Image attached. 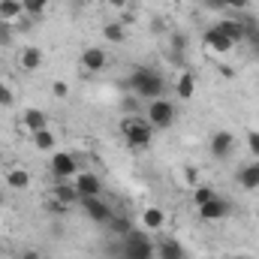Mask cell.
I'll return each mask as SVG.
<instances>
[{
  "mask_svg": "<svg viewBox=\"0 0 259 259\" xmlns=\"http://www.w3.org/2000/svg\"><path fill=\"white\" fill-rule=\"evenodd\" d=\"M127 84L139 94V97H145V100H160L163 91H166V78H163L157 69H151V66H136V69L130 72Z\"/></svg>",
  "mask_w": 259,
  "mask_h": 259,
  "instance_id": "cell-1",
  "label": "cell"
},
{
  "mask_svg": "<svg viewBox=\"0 0 259 259\" xmlns=\"http://www.w3.org/2000/svg\"><path fill=\"white\" fill-rule=\"evenodd\" d=\"M154 133H157V130L151 127V121H148V118L130 115V118L121 121V136H124V142H127L130 148H136V151L148 148V145L154 142Z\"/></svg>",
  "mask_w": 259,
  "mask_h": 259,
  "instance_id": "cell-2",
  "label": "cell"
},
{
  "mask_svg": "<svg viewBox=\"0 0 259 259\" xmlns=\"http://www.w3.org/2000/svg\"><path fill=\"white\" fill-rule=\"evenodd\" d=\"M124 259H154L157 256V244L148 238L145 229H130L124 235Z\"/></svg>",
  "mask_w": 259,
  "mask_h": 259,
  "instance_id": "cell-3",
  "label": "cell"
},
{
  "mask_svg": "<svg viewBox=\"0 0 259 259\" xmlns=\"http://www.w3.org/2000/svg\"><path fill=\"white\" fill-rule=\"evenodd\" d=\"M148 121H151V127L154 130L172 127V124H175V103L166 100V97L151 100V106H148Z\"/></svg>",
  "mask_w": 259,
  "mask_h": 259,
  "instance_id": "cell-4",
  "label": "cell"
},
{
  "mask_svg": "<svg viewBox=\"0 0 259 259\" xmlns=\"http://www.w3.org/2000/svg\"><path fill=\"white\" fill-rule=\"evenodd\" d=\"M52 175H55V181H72L78 175V160L69 151L52 154Z\"/></svg>",
  "mask_w": 259,
  "mask_h": 259,
  "instance_id": "cell-5",
  "label": "cell"
},
{
  "mask_svg": "<svg viewBox=\"0 0 259 259\" xmlns=\"http://www.w3.org/2000/svg\"><path fill=\"white\" fill-rule=\"evenodd\" d=\"M78 202H81L84 214H88L94 223H100V226H109V220L115 217L112 208H109V202H106L103 196H84V199H78Z\"/></svg>",
  "mask_w": 259,
  "mask_h": 259,
  "instance_id": "cell-6",
  "label": "cell"
},
{
  "mask_svg": "<svg viewBox=\"0 0 259 259\" xmlns=\"http://www.w3.org/2000/svg\"><path fill=\"white\" fill-rule=\"evenodd\" d=\"M78 61H81V69H84V72H103V69L109 66V55H106V49H100V46H88V49L78 55Z\"/></svg>",
  "mask_w": 259,
  "mask_h": 259,
  "instance_id": "cell-7",
  "label": "cell"
},
{
  "mask_svg": "<svg viewBox=\"0 0 259 259\" xmlns=\"http://www.w3.org/2000/svg\"><path fill=\"white\" fill-rule=\"evenodd\" d=\"M232 148H235V136H232L229 130H217V133L211 136V142H208V151H211L214 160H226V157L232 154Z\"/></svg>",
  "mask_w": 259,
  "mask_h": 259,
  "instance_id": "cell-8",
  "label": "cell"
},
{
  "mask_svg": "<svg viewBox=\"0 0 259 259\" xmlns=\"http://www.w3.org/2000/svg\"><path fill=\"white\" fill-rule=\"evenodd\" d=\"M72 184L78 190V199H84V196H103V181L94 172H78L72 178Z\"/></svg>",
  "mask_w": 259,
  "mask_h": 259,
  "instance_id": "cell-9",
  "label": "cell"
},
{
  "mask_svg": "<svg viewBox=\"0 0 259 259\" xmlns=\"http://www.w3.org/2000/svg\"><path fill=\"white\" fill-rule=\"evenodd\" d=\"M205 46H208L211 52H217V55H226V52H232V49H235V42H232V39H229L217 24H211V27L205 30Z\"/></svg>",
  "mask_w": 259,
  "mask_h": 259,
  "instance_id": "cell-10",
  "label": "cell"
},
{
  "mask_svg": "<svg viewBox=\"0 0 259 259\" xmlns=\"http://www.w3.org/2000/svg\"><path fill=\"white\" fill-rule=\"evenodd\" d=\"M199 217H202V220H208V223L223 220V217H229V202H226V199H220V196H214L211 202L199 205Z\"/></svg>",
  "mask_w": 259,
  "mask_h": 259,
  "instance_id": "cell-11",
  "label": "cell"
},
{
  "mask_svg": "<svg viewBox=\"0 0 259 259\" xmlns=\"http://www.w3.org/2000/svg\"><path fill=\"white\" fill-rule=\"evenodd\" d=\"M235 178H238V187H244V190H259V160L241 166Z\"/></svg>",
  "mask_w": 259,
  "mask_h": 259,
  "instance_id": "cell-12",
  "label": "cell"
},
{
  "mask_svg": "<svg viewBox=\"0 0 259 259\" xmlns=\"http://www.w3.org/2000/svg\"><path fill=\"white\" fill-rule=\"evenodd\" d=\"M6 187L9 190H27L30 187V172L24 166H9L6 169Z\"/></svg>",
  "mask_w": 259,
  "mask_h": 259,
  "instance_id": "cell-13",
  "label": "cell"
},
{
  "mask_svg": "<svg viewBox=\"0 0 259 259\" xmlns=\"http://www.w3.org/2000/svg\"><path fill=\"white\" fill-rule=\"evenodd\" d=\"M175 94H178V100H193L196 97V75L190 72V69H181V72H178Z\"/></svg>",
  "mask_w": 259,
  "mask_h": 259,
  "instance_id": "cell-14",
  "label": "cell"
},
{
  "mask_svg": "<svg viewBox=\"0 0 259 259\" xmlns=\"http://www.w3.org/2000/svg\"><path fill=\"white\" fill-rule=\"evenodd\" d=\"M55 199L61 202V208H69L78 202V190L72 181H55Z\"/></svg>",
  "mask_w": 259,
  "mask_h": 259,
  "instance_id": "cell-15",
  "label": "cell"
},
{
  "mask_svg": "<svg viewBox=\"0 0 259 259\" xmlns=\"http://www.w3.org/2000/svg\"><path fill=\"white\" fill-rule=\"evenodd\" d=\"M18 64H21V69H27V72L39 69V66H42V49H36V46H27V49H21V55H18Z\"/></svg>",
  "mask_w": 259,
  "mask_h": 259,
  "instance_id": "cell-16",
  "label": "cell"
},
{
  "mask_svg": "<svg viewBox=\"0 0 259 259\" xmlns=\"http://www.w3.org/2000/svg\"><path fill=\"white\" fill-rule=\"evenodd\" d=\"M103 36H106V42L121 46V42L127 39V24H124V21H106V24H103Z\"/></svg>",
  "mask_w": 259,
  "mask_h": 259,
  "instance_id": "cell-17",
  "label": "cell"
},
{
  "mask_svg": "<svg viewBox=\"0 0 259 259\" xmlns=\"http://www.w3.org/2000/svg\"><path fill=\"white\" fill-rule=\"evenodd\" d=\"M21 15H24L21 0H0V21H3V24H12V21H18Z\"/></svg>",
  "mask_w": 259,
  "mask_h": 259,
  "instance_id": "cell-18",
  "label": "cell"
},
{
  "mask_svg": "<svg viewBox=\"0 0 259 259\" xmlns=\"http://www.w3.org/2000/svg\"><path fill=\"white\" fill-rule=\"evenodd\" d=\"M21 127L27 130V133H36V130H46V127H49V118H46L39 109H27V112L21 115Z\"/></svg>",
  "mask_w": 259,
  "mask_h": 259,
  "instance_id": "cell-19",
  "label": "cell"
},
{
  "mask_svg": "<svg viewBox=\"0 0 259 259\" xmlns=\"http://www.w3.org/2000/svg\"><path fill=\"white\" fill-rule=\"evenodd\" d=\"M157 256L160 259H184V247L178 238H163L157 244Z\"/></svg>",
  "mask_w": 259,
  "mask_h": 259,
  "instance_id": "cell-20",
  "label": "cell"
},
{
  "mask_svg": "<svg viewBox=\"0 0 259 259\" xmlns=\"http://www.w3.org/2000/svg\"><path fill=\"white\" fill-rule=\"evenodd\" d=\"M217 27L238 46V42H244V21H235V18H223V21H217Z\"/></svg>",
  "mask_w": 259,
  "mask_h": 259,
  "instance_id": "cell-21",
  "label": "cell"
},
{
  "mask_svg": "<svg viewBox=\"0 0 259 259\" xmlns=\"http://www.w3.org/2000/svg\"><path fill=\"white\" fill-rule=\"evenodd\" d=\"M30 139H33V148H36V151H55V148H58V139H55V133L49 127L30 133Z\"/></svg>",
  "mask_w": 259,
  "mask_h": 259,
  "instance_id": "cell-22",
  "label": "cell"
},
{
  "mask_svg": "<svg viewBox=\"0 0 259 259\" xmlns=\"http://www.w3.org/2000/svg\"><path fill=\"white\" fill-rule=\"evenodd\" d=\"M142 226L157 232V229H163V226H166V214H163L160 208H145V211H142Z\"/></svg>",
  "mask_w": 259,
  "mask_h": 259,
  "instance_id": "cell-23",
  "label": "cell"
},
{
  "mask_svg": "<svg viewBox=\"0 0 259 259\" xmlns=\"http://www.w3.org/2000/svg\"><path fill=\"white\" fill-rule=\"evenodd\" d=\"M244 42H250V46L259 52V24L253 21V18L244 21Z\"/></svg>",
  "mask_w": 259,
  "mask_h": 259,
  "instance_id": "cell-24",
  "label": "cell"
},
{
  "mask_svg": "<svg viewBox=\"0 0 259 259\" xmlns=\"http://www.w3.org/2000/svg\"><path fill=\"white\" fill-rule=\"evenodd\" d=\"M109 229H112L115 235H121V238H124L130 229H133V223H130L127 217H112V220H109Z\"/></svg>",
  "mask_w": 259,
  "mask_h": 259,
  "instance_id": "cell-25",
  "label": "cell"
},
{
  "mask_svg": "<svg viewBox=\"0 0 259 259\" xmlns=\"http://www.w3.org/2000/svg\"><path fill=\"white\" fill-rule=\"evenodd\" d=\"M21 6H24L27 15H42L49 9V0H21Z\"/></svg>",
  "mask_w": 259,
  "mask_h": 259,
  "instance_id": "cell-26",
  "label": "cell"
},
{
  "mask_svg": "<svg viewBox=\"0 0 259 259\" xmlns=\"http://www.w3.org/2000/svg\"><path fill=\"white\" fill-rule=\"evenodd\" d=\"M214 190H211V187H202V184H196V190H193V202H196V208H199V205H205V202H211V199H214Z\"/></svg>",
  "mask_w": 259,
  "mask_h": 259,
  "instance_id": "cell-27",
  "label": "cell"
},
{
  "mask_svg": "<svg viewBox=\"0 0 259 259\" xmlns=\"http://www.w3.org/2000/svg\"><path fill=\"white\" fill-rule=\"evenodd\" d=\"M9 106H15V94L6 81H0V109H9Z\"/></svg>",
  "mask_w": 259,
  "mask_h": 259,
  "instance_id": "cell-28",
  "label": "cell"
},
{
  "mask_svg": "<svg viewBox=\"0 0 259 259\" xmlns=\"http://www.w3.org/2000/svg\"><path fill=\"white\" fill-rule=\"evenodd\" d=\"M247 148H250V154L259 160V130H247Z\"/></svg>",
  "mask_w": 259,
  "mask_h": 259,
  "instance_id": "cell-29",
  "label": "cell"
},
{
  "mask_svg": "<svg viewBox=\"0 0 259 259\" xmlns=\"http://www.w3.org/2000/svg\"><path fill=\"white\" fill-rule=\"evenodd\" d=\"M52 97L66 100V97H69V84H66V81H55V84H52Z\"/></svg>",
  "mask_w": 259,
  "mask_h": 259,
  "instance_id": "cell-30",
  "label": "cell"
},
{
  "mask_svg": "<svg viewBox=\"0 0 259 259\" xmlns=\"http://www.w3.org/2000/svg\"><path fill=\"white\" fill-rule=\"evenodd\" d=\"M9 42H12V24L0 21V46H9Z\"/></svg>",
  "mask_w": 259,
  "mask_h": 259,
  "instance_id": "cell-31",
  "label": "cell"
},
{
  "mask_svg": "<svg viewBox=\"0 0 259 259\" xmlns=\"http://www.w3.org/2000/svg\"><path fill=\"white\" fill-rule=\"evenodd\" d=\"M250 0H223V9H247Z\"/></svg>",
  "mask_w": 259,
  "mask_h": 259,
  "instance_id": "cell-32",
  "label": "cell"
},
{
  "mask_svg": "<svg viewBox=\"0 0 259 259\" xmlns=\"http://www.w3.org/2000/svg\"><path fill=\"white\" fill-rule=\"evenodd\" d=\"M18 259H42V256H39V250H24V253H18Z\"/></svg>",
  "mask_w": 259,
  "mask_h": 259,
  "instance_id": "cell-33",
  "label": "cell"
},
{
  "mask_svg": "<svg viewBox=\"0 0 259 259\" xmlns=\"http://www.w3.org/2000/svg\"><path fill=\"white\" fill-rule=\"evenodd\" d=\"M106 3H109L112 9H124V6H127L130 0H106Z\"/></svg>",
  "mask_w": 259,
  "mask_h": 259,
  "instance_id": "cell-34",
  "label": "cell"
},
{
  "mask_svg": "<svg viewBox=\"0 0 259 259\" xmlns=\"http://www.w3.org/2000/svg\"><path fill=\"white\" fill-rule=\"evenodd\" d=\"M205 6H214V9H223V0H205Z\"/></svg>",
  "mask_w": 259,
  "mask_h": 259,
  "instance_id": "cell-35",
  "label": "cell"
},
{
  "mask_svg": "<svg viewBox=\"0 0 259 259\" xmlns=\"http://www.w3.org/2000/svg\"><path fill=\"white\" fill-rule=\"evenodd\" d=\"M3 253H6V247H3V241H0V256H3Z\"/></svg>",
  "mask_w": 259,
  "mask_h": 259,
  "instance_id": "cell-36",
  "label": "cell"
}]
</instances>
